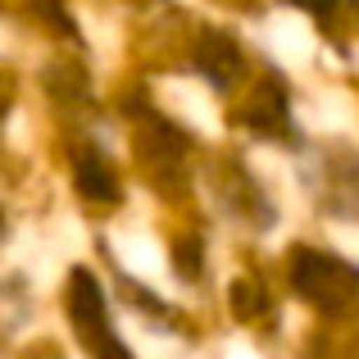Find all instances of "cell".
<instances>
[{
    "label": "cell",
    "mask_w": 359,
    "mask_h": 359,
    "mask_svg": "<svg viewBox=\"0 0 359 359\" xmlns=\"http://www.w3.org/2000/svg\"><path fill=\"white\" fill-rule=\"evenodd\" d=\"M69 314H73V327L82 332V341H87V351L96 359H132L128 346H118L114 337H109V327H105V291H100V282L91 278L87 269H78L69 278Z\"/></svg>",
    "instance_id": "2"
},
{
    "label": "cell",
    "mask_w": 359,
    "mask_h": 359,
    "mask_svg": "<svg viewBox=\"0 0 359 359\" xmlns=\"http://www.w3.org/2000/svg\"><path fill=\"white\" fill-rule=\"evenodd\" d=\"M78 191L82 196H91V201H114L118 196V177H114V168L105 164L100 155H78Z\"/></svg>",
    "instance_id": "4"
},
{
    "label": "cell",
    "mask_w": 359,
    "mask_h": 359,
    "mask_svg": "<svg viewBox=\"0 0 359 359\" xmlns=\"http://www.w3.org/2000/svg\"><path fill=\"white\" fill-rule=\"evenodd\" d=\"M291 5H300V9H309V14H327V9L337 5V0H291Z\"/></svg>",
    "instance_id": "7"
},
{
    "label": "cell",
    "mask_w": 359,
    "mask_h": 359,
    "mask_svg": "<svg viewBox=\"0 0 359 359\" xmlns=\"http://www.w3.org/2000/svg\"><path fill=\"white\" fill-rule=\"evenodd\" d=\"M291 282H296V291L309 305H318L323 314H346L359 296L355 269H346L341 259H332V255H323V250H296V259H291Z\"/></svg>",
    "instance_id": "1"
},
{
    "label": "cell",
    "mask_w": 359,
    "mask_h": 359,
    "mask_svg": "<svg viewBox=\"0 0 359 359\" xmlns=\"http://www.w3.org/2000/svg\"><path fill=\"white\" fill-rule=\"evenodd\" d=\"M177 273H201V245L196 241L177 245Z\"/></svg>",
    "instance_id": "6"
},
{
    "label": "cell",
    "mask_w": 359,
    "mask_h": 359,
    "mask_svg": "<svg viewBox=\"0 0 359 359\" xmlns=\"http://www.w3.org/2000/svg\"><path fill=\"white\" fill-rule=\"evenodd\" d=\"M196 64H201V73L210 82L228 87V82H237V73H241V50H237L232 36L210 32V36H201V46H196Z\"/></svg>",
    "instance_id": "3"
},
{
    "label": "cell",
    "mask_w": 359,
    "mask_h": 359,
    "mask_svg": "<svg viewBox=\"0 0 359 359\" xmlns=\"http://www.w3.org/2000/svg\"><path fill=\"white\" fill-rule=\"evenodd\" d=\"M259 128H278L282 123V87H273L269 82V91L264 96H255V114H250Z\"/></svg>",
    "instance_id": "5"
}]
</instances>
